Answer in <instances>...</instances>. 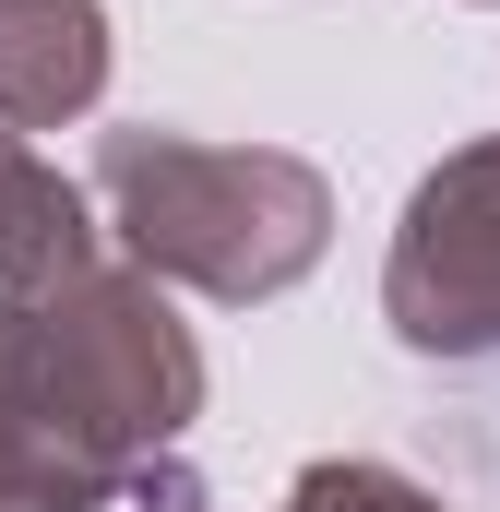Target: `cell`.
<instances>
[{
  "label": "cell",
  "instance_id": "6da1fadb",
  "mask_svg": "<svg viewBox=\"0 0 500 512\" xmlns=\"http://www.w3.org/2000/svg\"><path fill=\"white\" fill-rule=\"evenodd\" d=\"M191 405H203V346L167 322L155 274L84 262L48 298L0 310V429H24L96 501H120L131 477L191 429Z\"/></svg>",
  "mask_w": 500,
  "mask_h": 512
},
{
  "label": "cell",
  "instance_id": "7a4b0ae2",
  "mask_svg": "<svg viewBox=\"0 0 500 512\" xmlns=\"http://www.w3.org/2000/svg\"><path fill=\"white\" fill-rule=\"evenodd\" d=\"M96 203L120 227L131 274H179L227 310L286 298L322 262V227H334L322 167H298L274 143H191V131H108Z\"/></svg>",
  "mask_w": 500,
  "mask_h": 512
},
{
  "label": "cell",
  "instance_id": "3957f363",
  "mask_svg": "<svg viewBox=\"0 0 500 512\" xmlns=\"http://www.w3.org/2000/svg\"><path fill=\"white\" fill-rule=\"evenodd\" d=\"M381 310L417 358H500V143L417 179V203L393 227Z\"/></svg>",
  "mask_w": 500,
  "mask_h": 512
},
{
  "label": "cell",
  "instance_id": "277c9868",
  "mask_svg": "<svg viewBox=\"0 0 500 512\" xmlns=\"http://www.w3.org/2000/svg\"><path fill=\"white\" fill-rule=\"evenodd\" d=\"M108 96L96 0H0V131H60Z\"/></svg>",
  "mask_w": 500,
  "mask_h": 512
},
{
  "label": "cell",
  "instance_id": "5b68a950",
  "mask_svg": "<svg viewBox=\"0 0 500 512\" xmlns=\"http://www.w3.org/2000/svg\"><path fill=\"white\" fill-rule=\"evenodd\" d=\"M84 191H60V167L24 155V131H0V310L12 298H48L60 274H84Z\"/></svg>",
  "mask_w": 500,
  "mask_h": 512
},
{
  "label": "cell",
  "instance_id": "8992f818",
  "mask_svg": "<svg viewBox=\"0 0 500 512\" xmlns=\"http://www.w3.org/2000/svg\"><path fill=\"white\" fill-rule=\"evenodd\" d=\"M286 512H441V501L405 489L393 465H310V477L286 489Z\"/></svg>",
  "mask_w": 500,
  "mask_h": 512
},
{
  "label": "cell",
  "instance_id": "52a82bcc",
  "mask_svg": "<svg viewBox=\"0 0 500 512\" xmlns=\"http://www.w3.org/2000/svg\"><path fill=\"white\" fill-rule=\"evenodd\" d=\"M0 512H24V501H12V489H0Z\"/></svg>",
  "mask_w": 500,
  "mask_h": 512
}]
</instances>
